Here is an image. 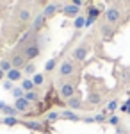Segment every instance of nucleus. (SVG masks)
<instances>
[{
    "label": "nucleus",
    "instance_id": "1",
    "mask_svg": "<svg viewBox=\"0 0 130 134\" xmlns=\"http://www.w3.org/2000/svg\"><path fill=\"white\" fill-rule=\"evenodd\" d=\"M21 54H23V57L29 63L32 61V59H36L41 54V45H39V41H38V38H32V41H30L27 47L21 48Z\"/></svg>",
    "mask_w": 130,
    "mask_h": 134
},
{
    "label": "nucleus",
    "instance_id": "2",
    "mask_svg": "<svg viewBox=\"0 0 130 134\" xmlns=\"http://www.w3.org/2000/svg\"><path fill=\"white\" fill-rule=\"evenodd\" d=\"M21 125L25 127V129H29V131H34V132H43V134H48V129H46V125L39 122V120H23Z\"/></svg>",
    "mask_w": 130,
    "mask_h": 134
},
{
    "label": "nucleus",
    "instance_id": "3",
    "mask_svg": "<svg viewBox=\"0 0 130 134\" xmlns=\"http://www.w3.org/2000/svg\"><path fill=\"white\" fill-rule=\"evenodd\" d=\"M75 91H77V84H75V82H61V86H59L61 98L68 100V98H71L73 95H77Z\"/></svg>",
    "mask_w": 130,
    "mask_h": 134
},
{
    "label": "nucleus",
    "instance_id": "4",
    "mask_svg": "<svg viewBox=\"0 0 130 134\" xmlns=\"http://www.w3.org/2000/svg\"><path fill=\"white\" fill-rule=\"evenodd\" d=\"M73 73H75V63H73V59H64L59 66V75L62 79H66V77H71Z\"/></svg>",
    "mask_w": 130,
    "mask_h": 134
},
{
    "label": "nucleus",
    "instance_id": "5",
    "mask_svg": "<svg viewBox=\"0 0 130 134\" xmlns=\"http://www.w3.org/2000/svg\"><path fill=\"white\" fill-rule=\"evenodd\" d=\"M121 20V9H118L116 5H112L105 11V21L110 23V25H118Z\"/></svg>",
    "mask_w": 130,
    "mask_h": 134
},
{
    "label": "nucleus",
    "instance_id": "6",
    "mask_svg": "<svg viewBox=\"0 0 130 134\" xmlns=\"http://www.w3.org/2000/svg\"><path fill=\"white\" fill-rule=\"evenodd\" d=\"M87 54H89V45L87 43H80L79 47L71 52V57H73V61H84L87 57Z\"/></svg>",
    "mask_w": 130,
    "mask_h": 134
},
{
    "label": "nucleus",
    "instance_id": "7",
    "mask_svg": "<svg viewBox=\"0 0 130 134\" xmlns=\"http://www.w3.org/2000/svg\"><path fill=\"white\" fill-rule=\"evenodd\" d=\"M27 63H29V61L23 57V54H21V52H16V54L11 57V64H13V68H16V70H23Z\"/></svg>",
    "mask_w": 130,
    "mask_h": 134
},
{
    "label": "nucleus",
    "instance_id": "8",
    "mask_svg": "<svg viewBox=\"0 0 130 134\" xmlns=\"http://www.w3.org/2000/svg\"><path fill=\"white\" fill-rule=\"evenodd\" d=\"M62 14L66 16V18H77L80 14V7L79 5H75V4H66L64 7H62Z\"/></svg>",
    "mask_w": 130,
    "mask_h": 134
},
{
    "label": "nucleus",
    "instance_id": "9",
    "mask_svg": "<svg viewBox=\"0 0 130 134\" xmlns=\"http://www.w3.org/2000/svg\"><path fill=\"white\" fill-rule=\"evenodd\" d=\"M68 109H71V111H79V109H82L84 107V102H82V98H80L79 95H73L71 98H68L66 100V104H64Z\"/></svg>",
    "mask_w": 130,
    "mask_h": 134
},
{
    "label": "nucleus",
    "instance_id": "10",
    "mask_svg": "<svg viewBox=\"0 0 130 134\" xmlns=\"http://www.w3.org/2000/svg\"><path fill=\"white\" fill-rule=\"evenodd\" d=\"M100 32H102V38L103 40H112V36H114V25H110V23H102L100 25Z\"/></svg>",
    "mask_w": 130,
    "mask_h": 134
},
{
    "label": "nucleus",
    "instance_id": "11",
    "mask_svg": "<svg viewBox=\"0 0 130 134\" xmlns=\"http://www.w3.org/2000/svg\"><path fill=\"white\" fill-rule=\"evenodd\" d=\"M14 107L18 109V113H27L30 107H32V104H30L25 97H21V98H16V100H14Z\"/></svg>",
    "mask_w": 130,
    "mask_h": 134
},
{
    "label": "nucleus",
    "instance_id": "12",
    "mask_svg": "<svg viewBox=\"0 0 130 134\" xmlns=\"http://www.w3.org/2000/svg\"><path fill=\"white\" fill-rule=\"evenodd\" d=\"M61 9L59 4H55V2H52V4H46L45 5V9H43V14H45V18L48 20V18H54L55 16V13Z\"/></svg>",
    "mask_w": 130,
    "mask_h": 134
},
{
    "label": "nucleus",
    "instance_id": "13",
    "mask_svg": "<svg viewBox=\"0 0 130 134\" xmlns=\"http://www.w3.org/2000/svg\"><path fill=\"white\" fill-rule=\"evenodd\" d=\"M61 118L62 120H70V122H82V116L77 114V111H71V109L61 111Z\"/></svg>",
    "mask_w": 130,
    "mask_h": 134
},
{
    "label": "nucleus",
    "instance_id": "14",
    "mask_svg": "<svg viewBox=\"0 0 130 134\" xmlns=\"http://www.w3.org/2000/svg\"><path fill=\"white\" fill-rule=\"evenodd\" d=\"M5 77H7V81H11V82H18V81L21 82L23 72H21V70H16V68H11L9 72L5 73Z\"/></svg>",
    "mask_w": 130,
    "mask_h": 134
},
{
    "label": "nucleus",
    "instance_id": "15",
    "mask_svg": "<svg viewBox=\"0 0 130 134\" xmlns=\"http://www.w3.org/2000/svg\"><path fill=\"white\" fill-rule=\"evenodd\" d=\"M45 21H46V18H45V14L41 13V14H38L36 18H34V21H32V31L34 32H39L43 27H45Z\"/></svg>",
    "mask_w": 130,
    "mask_h": 134
},
{
    "label": "nucleus",
    "instance_id": "16",
    "mask_svg": "<svg viewBox=\"0 0 130 134\" xmlns=\"http://www.w3.org/2000/svg\"><path fill=\"white\" fill-rule=\"evenodd\" d=\"M87 104L89 105H100L102 104V95L96 91H91L89 95H87Z\"/></svg>",
    "mask_w": 130,
    "mask_h": 134
},
{
    "label": "nucleus",
    "instance_id": "17",
    "mask_svg": "<svg viewBox=\"0 0 130 134\" xmlns=\"http://www.w3.org/2000/svg\"><path fill=\"white\" fill-rule=\"evenodd\" d=\"M20 88L25 93H27V91H34V90H36V86H34V82H32V79H27V77H25V79H21Z\"/></svg>",
    "mask_w": 130,
    "mask_h": 134
},
{
    "label": "nucleus",
    "instance_id": "18",
    "mask_svg": "<svg viewBox=\"0 0 130 134\" xmlns=\"http://www.w3.org/2000/svg\"><path fill=\"white\" fill-rule=\"evenodd\" d=\"M84 27H86V16L79 14V16L73 20V29H75V31H80V29H84Z\"/></svg>",
    "mask_w": 130,
    "mask_h": 134
},
{
    "label": "nucleus",
    "instance_id": "19",
    "mask_svg": "<svg viewBox=\"0 0 130 134\" xmlns=\"http://www.w3.org/2000/svg\"><path fill=\"white\" fill-rule=\"evenodd\" d=\"M2 124L7 125V127H14V125H20L21 122L16 116H4V118H2Z\"/></svg>",
    "mask_w": 130,
    "mask_h": 134
},
{
    "label": "nucleus",
    "instance_id": "20",
    "mask_svg": "<svg viewBox=\"0 0 130 134\" xmlns=\"http://www.w3.org/2000/svg\"><path fill=\"white\" fill-rule=\"evenodd\" d=\"M59 118H61L59 111H48L46 116H45V122H46V124H54V122H57Z\"/></svg>",
    "mask_w": 130,
    "mask_h": 134
},
{
    "label": "nucleus",
    "instance_id": "21",
    "mask_svg": "<svg viewBox=\"0 0 130 134\" xmlns=\"http://www.w3.org/2000/svg\"><path fill=\"white\" fill-rule=\"evenodd\" d=\"M0 113L4 114V116H18V114H20V113H18V109H16L14 105H5Z\"/></svg>",
    "mask_w": 130,
    "mask_h": 134
},
{
    "label": "nucleus",
    "instance_id": "22",
    "mask_svg": "<svg viewBox=\"0 0 130 134\" xmlns=\"http://www.w3.org/2000/svg\"><path fill=\"white\" fill-rule=\"evenodd\" d=\"M55 68H57V57H52V59H48V61L45 63V72L46 73L54 72Z\"/></svg>",
    "mask_w": 130,
    "mask_h": 134
},
{
    "label": "nucleus",
    "instance_id": "23",
    "mask_svg": "<svg viewBox=\"0 0 130 134\" xmlns=\"http://www.w3.org/2000/svg\"><path fill=\"white\" fill-rule=\"evenodd\" d=\"M25 98H27L30 104H32V102L39 104V93L36 91V90H34V91H27V93H25Z\"/></svg>",
    "mask_w": 130,
    "mask_h": 134
},
{
    "label": "nucleus",
    "instance_id": "24",
    "mask_svg": "<svg viewBox=\"0 0 130 134\" xmlns=\"http://www.w3.org/2000/svg\"><path fill=\"white\" fill-rule=\"evenodd\" d=\"M120 107V102H118V98H112L109 104H107V107H105V111L107 113H110V114H114V111Z\"/></svg>",
    "mask_w": 130,
    "mask_h": 134
},
{
    "label": "nucleus",
    "instance_id": "25",
    "mask_svg": "<svg viewBox=\"0 0 130 134\" xmlns=\"http://www.w3.org/2000/svg\"><path fill=\"white\" fill-rule=\"evenodd\" d=\"M32 82H34L36 88H38V86H43V84H45V75H43V73H34V75H32Z\"/></svg>",
    "mask_w": 130,
    "mask_h": 134
},
{
    "label": "nucleus",
    "instance_id": "26",
    "mask_svg": "<svg viewBox=\"0 0 130 134\" xmlns=\"http://www.w3.org/2000/svg\"><path fill=\"white\" fill-rule=\"evenodd\" d=\"M98 16H100V9H98V7H94V5H89V7H87V18L96 20Z\"/></svg>",
    "mask_w": 130,
    "mask_h": 134
},
{
    "label": "nucleus",
    "instance_id": "27",
    "mask_svg": "<svg viewBox=\"0 0 130 134\" xmlns=\"http://www.w3.org/2000/svg\"><path fill=\"white\" fill-rule=\"evenodd\" d=\"M107 124L112 127H118V125H121V118L118 114H110V116H107Z\"/></svg>",
    "mask_w": 130,
    "mask_h": 134
},
{
    "label": "nucleus",
    "instance_id": "28",
    "mask_svg": "<svg viewBox=\"0 0 130 134\" xmlns=\"http://www.w3.org/2000/svg\"><path fill=\"white\" fill-rule=\"evenodd\" d=\"M105 122H107V111L103 109L102 113H98L94 116V124H105Z\"/></svg>",
    "mask_w": 130,
    "mask_h": 134
},
{
    "label": "nucleus",
    "instance_id": "29",
    "mask_svg": "<svg viewBox=\"0 0 130 134\" xmlns=\"http://www.w3.org/2000/svg\"><path fill=\"white\" fill-rule=\"evenodd\" d=\"M23 72H25V75H34V73H38L36 72V64H34V63H27L25 68H23Z\"/></svg>",
    "mask_w": 130,
    "mask_h": 134
},
{
    "label": "nucleus",
    "instance_id": "30",
    "mask_svg": "<svg viewBox=\"0 0 130 134\" xmlns=\"http://www.w3.org/2000/svg\"><path fill=\"white\" fill-rule=\"evenodd\" d=\"M18 18H20V21H25V23H27V21L30 20V11L29 9H21L20 14H18Z\"/></svg>",
    "mask_w": 130,
    "mask_h": 134
},
{
    "label": "nucleus",
    "instance_id": "31",
    "mask_svg": "<svg viewBox=\"0 0 130 134\" xmlns=\"http://www.w3.org/2000/svg\"><path fill=\"white\" fill-rule=\"evenodd\" d=\"M11 68H13V64H11V59H2V61H0V70H4V72L7 73Z\"/></svg>",
    "mask_w": 130,
    "mask_h": 134
},
{
    "label": "nucleus",
    "instance_id": "32",
    "mask_svg": "<svg viewBox=\"0 0 130 134\" xmlns=\"http://www.w3.org/2000/svg\"><path fill=\"white\" fill-rule=\"evenodd\" d=\"M120 111L125 113V114H130V98H127V100L120 105Z\"/></svg>",
    "mask_w": 130,
    "mask_h": 134
},
{
    "label": "nucleus",
    "instance_id": "33",
    "mask_svg": "<svg viewBox=\"0 0 130 134\" xmlns=\"http://www.w3.org/2000/svg\"><path fill=\"white\" fill-rule=\"evenodd\" d=\"M11 95H13L14 98H21V97H25V91H23L21 88H13V91H11Z\"/></svg>",
    "mask_w": 130,
    "mask_h": 134
},
{
    "label": "nucleus",
    "instance_id": "34",
    "mask_svg": "<svg viewBox=\"0 0 130 134\" xmlns=\"http://www.w3.org/2000/svg\"><path fill=\"white\" fill-rule=\"evenodd\" d=\"M4 90H7V91H13V88H14V82H11V81H4Z\"/></svg>",
    "mask_w": 130,
    "mask_h": 134
},
{
    "label": "nucleus",
    "instance_id": "35",
    "mask_svg": "<svg viewBox=\"0 0 130 134\" xmlns=\"http://www.w3.org/2000/svg\"><path fill=\"white\" fill-rule=\"evenodd\" d=\"M84 124H94V116H82Z\"/></svg>",
    "mask_w": 130,
    "mask_h": 134
},
{
    "label": "nucleus",
    "instance_id": "36",
    "mask_svg": "<svg viewBox=\"0 0 130 134\" xmlns=\"http://www.w3.org/2000/svg\"><path fill=\"white\" fill-rule=\"evenodd\" d=\"M116 132H118V134H127V131H125L121 125H118V127H116Z\"/></svg>",
    "mask_w": 130,
    "mask_h": 134
},
{
    "label": "nucleus",
    "instance_id": "37",
    "mask_svg": "<svg viewBox=\"0 0 130 134\" xmlns=\"http://www.w3.org/2000/svg\"><path fill=\"white\" fill-rule=\"evenodd\" d=\"M70 4H75V5H82V0H70Z\"/></svg>",
    "mask_w": 130,
    "mask_h": 134
},
{
    "label": "nucleus",
    "instance_id": "38",
    "mask_svg": "<svg viewBox=\"0 0 130 134\" xmlns=\"http://www.w3.org/2000/svg\"><path fill=\"white\" fill-rule=\"evenodd\" d=\"M5 105H7V104L4 102V100H0V111H2V109H4V107H5Z\"/></svg>",
    "mask_w": 130,
    "mask_h": 134
},
{
    "label": "nucleus",
    "instance_id": "39",
    "mask_svg": "<svg viewBox=\"0 0 130 134\" xmlns=\"http://www.w3.org/2000/svg\"><path fill=\"white\" fill-rule=\"evenodd\" d=\"M4 77H5V72H4V70H0V81H4Z\"/></svg>",
    "mask_w": 130,
    "mask_h": 134
}]
</instances>
